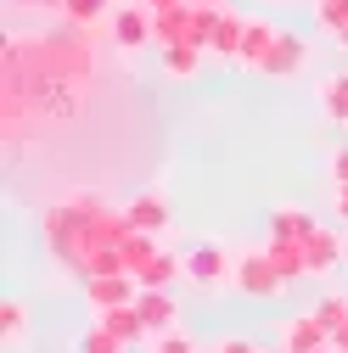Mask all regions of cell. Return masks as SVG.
Returning a JSON list of instances; mask_svg holds the SVG:
<instances>
[{"label":"cell","mask_w":348,"mask_h":353,"mask_svg":"<svg viewBox=\"0 0 348 353\" xmlns=\"http://www.w3.org/2000/svg\"><path fill=\"white\" fill-rule=\"evenodd\" d=\"M124 219H129V230H152V236H157V230L168 225V202H163L157 191H146V196H135V202L124 208Z\"/></svg>","instance_id":"4fadbf2b"},{"label":"cell","mask_w":348,"mask_h":353,"mask_svg":"<svg viewBox=\"0 0 348 353\" xmlns=\"http://www.w3.org/2000/svg\"><path fill=\"white\" fill-rule=\"evenodd\" d=\"M276 34H281V28H276L270 17H247V39H242V57H236V62L258 73V62H264V51L276 46Z\"/></svg>","instance_id":"7c38bea8"},{"label":"cell","mask_w":348,"mask_h":353,"mask_svg":"<svg viewBox=\"0 0 348 353\" xmlns=\"http://www.w3.org/2000/svg\"><path fill=\"white\" fill-rule=\"evenodd\" d=\"M124 347H129V342H124V336H113L102 320H96L90 331H79V342H73V353H124Z\"/></svg>","instance_id":"44dd1931"},{"label":"cell","mask_w":348,"mask_h":353,"mask_svg":"<svg viewBox=\"0 0 348 353\" xmlns=\"http://www.w3.org/2000/svg\"><path fill=\"white\" fill-rule=\"evenodd\" d=\"M135 308H141V320H146V331H152V336L180 325V303H174V292H168V286H141Z\"/></svg>","instance_id":"ba28073f"},{"label":"cell","mask_w":348,"mask_h":353,"mask_svg":"<svg viewBox=\"0 0 348 353\" xmlns=\"http://www.w3.org/2000/svg\"><path fill=\"white\" fill-rule=\"evenodd\" d=\"M152 353H197V342H191V331L174 325V331H157L152 336Z\"/></svg>","instance_id":"cb8c5ba5"},{"label":"cell","mask_w":348,"mask_h":353,"mask_svg":"<svg viewBox=\"0 0 348 353\" xmlns=\"http://www.w3.org/2000/svg\"><path fill=\"white\" fill-rule=\"evenodd\" d=\"M242 39H247V17L242 12H220V23H213V39H208V57H225V62H236L242 57Z\"/></svg>","instance_id":"9c48e42d"},{"label":"cell","mask_w":348,"mask_h":353,"mask_svg":"<svg viewBox=\"0 0 348 353\" xmlns=\"http://www.w3.org/2000/svg\"><path fill=\"white\" fill-rule=\"evenodd\" d=\"M0 336H6V347L28 342V308H23V297H6V308H0Z\"/></svg>","instance_id":"d6986e66"},{"label":"cell","mask_w":348,"mask_h":353,"mask_svg":"<svg viewBox=\"0 0 348 353\" xmlns=\"http://www.w3.org/2000/svg\"><path fill=\"white\" fill-rule=\"evenodd\" d=\"M135 297H141V281L135 275H90V281H84V303H90V314L118 308V303H135Z\"/></svg>","instance_id":"52a82bcc"},{"label":"cell","mask_w":348,"mask_h":353,"mask_svg":"<svg viewBox=\"0 0 348 353\" xmlns=\"http://www.w3.org/2000/svg\"><path fill=\"white\" fill-rule=\"evenodd\" d=\"M186 281L202 292H220L236 281V252H225V241H202L186 252Z\"/></svg>","instance_id":"7a4b0ae2"},{"label":"cell","mask_w":348,"mask_h":353,"mask_svg":"<svg viewBox=\"0 0 348 353\" xmlns=\"http://www.w3.org/2000/svg\"><path fill=\"white\" fill-rule=\"evenodd\" d=\"M320 112H326L331 123H348V73H331V79L320 84Z\"/></svg>","instance_id":"ac0fdd59"},{"label":"cell","mask_w":348,"mask_h":353,"mask_svg":"<svg viewBox=\"0 0 348 353\" xmlns=\"http://www.w3.org/2000/svg\"><path fill=\"white\" fill-rule=\"evenodd\" d=\"M309 225H315V219L303 213V208H276L270 213V241H303Z\"/></svg>","instance_id":"e0dca14e"},{"label":"cell","mask_w":348,"mask_h":353,"mask_svg":"<svg viewBox=\"0 0 348 353\" xmlns=\"http://www.w3.org/2000/svg\"><path fill=\"white\" fill-rule=\"evenodd\" d=\"M107 28H113V46H118V51H146V46H157V12L146 6V0L118 6Z\"/></svg>","instance_id":"3957f363"},{"label":"cell","mask_w":348,"mask_h":353,"mask_svg":"<svg viewBox=\"0 0 348 353\" xmlns=\"http://www.w3.org/2000/svg\"><path fill=\"white\" fill-rule=\"evenodd\" d=\"M186 275V258H174V252H157L152 263H146V275H141V286H174Z\"/></svg>","instance_id":"7402d4cb"},{"label":"cell","mask_w":348,"mask_h":353,"mask_svg":"<svg viewBox=\"0 0 348 353\" xmlns=\"http://www.w3.org/2000/svg\"><path fill=\"white\" fill-rule=\"evenodd\" d=\"M242 297H253V303H276V297H287L292 286H287V275L270 263V247H253V252H236V281H231Z\"/></svg>","instance_id":"6da1fadb"},{"label":"cell","mask_w":348,"mask_h":353,"mask_svg":"<svg viewBox=\"0 0 348 353\" xmlns=\"http://www.w3.org/2000/svg\"><path fill=\"white\" fill-rule=\"evenodd\" d=\"M331 347H337V353H348V320H342V325L331 331Z\"/></svg>","instance_id":"f546056e"},{"label":"cell","mask_w":348,"mask_h":353,"mask_svg":"<svg viewBox=\"0 0 348 353\" xmlns=\"http://www.w3.org/2000/svg\"><path fill=\"white\" fill-rule=\"evenodd\" d=\"M220 353H258L247 336H231V342H220Z\"/></svg>","instance_id":"83f0119b"},{"label":"cell","mask_w":348,"mask_h":353,"mask_svg":"<svg viewBox=\"0 0 348 353\" xmlns=\"http://www.w3.org/2000/svg\"><path fill=\"white\" fill-rule=\"evenodd\" d=\"M276 353H287V347H276Z\"/></svg>","instance_id":"d6a6232c"},{"label":"cell","mask_w":348,"mask_h":353,"mask_svg":"<svg viewBox=\"0 0 348 353\" xmlns=\"http://www.w3.org/2000/svg\"><path fill=\"white\" fill-rule=\"evenodd\" d=\"M326 342H331V325L320 320V308L292 314L287 331H281V347H287V353H315V347H326Z\"/></svg>","instance_id":"8992f818"},{"label":"cell","mask_w":348,"mask_h":353,"mask_svg":"<svg viewBox=\"0 0 348 353\" xmlns=\"http://www.w3.org/2000/svg\"><path fill=\"white\" fill-rule=\"evenodd\" d=\"M337 46H342V51H348V28H342V34H337Z\"/></svg>","instance_id":"4dcf8cb0"},{"label":"cell","mask_w":348,"mask_h":353,"mask_svg":"<svg viewBox=\"0 0 348 353\" xmlns=\"http://www.w3.org/2000/svg\"><path fill=\"white\" fill-rule=\"evenodd\" d=\"M315 23L326 34H342L348 28V0H315Z\"/></svg>","instance_id":"603a6c76"},{"label":"cell","mask_w":348,"mask_h":353,"mask_svg":"<svg viewBox=\"0 0 348 353\" xmlns=\"http://www.w3.org/2000/svg\"><path fill=\"white\" fill-rule=\"evenodd\" d=\"M331 208H337V219L348 225V185H337V202H331Z\"/></svg>","instance_id":"f1b7e54d"},{"label":"cell","mask_w":348,"mask_h":353,"mask_svg":"<svg viewBox=\"0 0 348 353\" xmlns=\"http://www.w3.org/2000/svg\"><path fill=\"white\" fill-rule=\"evenodd\" d=\"M315 353H337V347H331V342H326V347H315Z\"/></svg>","instance_id":"1f68e13d"},{"label":"cell","mask_w":348,"mask_h":353,"mask_svg":"<svg viewBox=\"0 0 348 353\" xmlns=\"http://www.w3.org/2000/svg\"><path fill=\"white\" fill-rule=\"evenodd\" d=\"M186 34H191V0L157 12V46H174V39H186Z\"/></svg>","instance_id":"ffe728a7"},{"label":"cell","mask_w":348,"mask_h":353,"mask_svg":"<svg viewBox=\"0 0 348 353\" xmlns=\"http://www.w3.org/2000/svg\"><path fill=\"white\" fill-rule=\"evenodd\" d=\"M202 46H191V39H174V46H157V68L168 73V79H197L202 73Z\"/></svg>","instance_id":"30bf717a"},{"label":"cell","mask_w":348,"mask_h":353,"mask_svg":"<svg viewBox=\"0 0 348 353\" xmlns=\"http://www.w3.org/2000/svg\"><path fill=\"white\" fill-rule=\"evenodd\" d=\"M315 308H320V320H326V325H331V331H337V325H342V320H348V297H320V303H315Z\"/></svg>","instance_id":"d4e9b609"},{"label":"cell","mask_w":348,"mask_h":353,"mask_svg":"<svg viewBox=\"0 0 348 353\" xmlns=\"http://www.w3.org/2000/svg\"><path fill=\"white\" fill-rule=\"evenodd\" d=\"M113 0H68L62 6V17L73 23V28H96V23H113Z\"/></svg>","instance_id":"2e32d148"},{"label":"cell","mask_w":348,"mask_h":353,"mask_svg":"<svg viewBox=\"0 0 348 353\" xmlns=\"http://www.w3.org/2000/svg\"><path fill=\"white\" fill-rule=\"evenodd\" d=\"M118 252H124V270H129V275L141 281V275H146V263H152V258H157L163 247L152 241V230H124V241H118Z\"/></svg>","instance_id":"5bb4252c"},{"label":"cell","mask_w":348,"mask_h":353,"mask_svg":"<svg viewBox=\"0 0 348 353\" xmlns=\"http://www.w3.org/2000/svg\"><path fill=\"white\" fill-rule=\"evenodd\" d=\"M96 320H102V325H107L113 336H124L129 347H135L141 336H152V331H146V320H141V308H135V303H118V308H102V314H96Z\"/></svg>","instance_id":"8fae6325"},{"label":"cell","mask_w":348,"mask_h":353,"mask_svg":"<svg viewBox=\"0 0 348 353\" xmlns=\"http://www.w3.org/2000/svg\"><path fill=\"white\" fill-rule=\"evenodd\" d=\"M331 180H337V185H348V146L331 157Z\"/></svg>","instance_id":"484cf974"},{"label":"cell","mask_w":348,"mask_h":353,"mask_svg":"<svg viewBox=\"0 0 348 353\" xmlns=\"http://www.w3.org/2000/svg\"><path fill=\"white\" fill-rule=\"evenodd\" d=\"M303 62H309V39H303V34H276V46L264 51V62H258V73H264V79H292Z\"/></svg>","instance_id":"5b68a950"},{"label":"cell","mask_w":348,"mask_h":353,"mask_svg":"<svg viewBox=\"0 0 348 353\" xmlns=\"http://www.w3.org/2000/svg\"><path fill=\"white\" fill-rule=\"evenodd\" d=\"M270 263L287 275V286L309 281V258H303V241H270Z\"/></svg>","instance_id":"9a60e30c"},{"label":"cell","mask_w":348,"mask_h":353,"mask_svg":"<svg viewBox=\"0 0 348 353\" xmlns=\"http://www.w3.org/2000/svg\"><path fill=\"white\" fill-rule=\"evenodd\" d=\"M303 258H309V275H331L337 263H348V236H337L326 225H309L303 230Z\"/></svg>","instance_id":"277c9868"},{"label":"cell","mask_w":348,"mask_h":353,"mask_svg":"<svg viewBox=\"0 0 348 353\" xmlns=\"http://www.w3.org/2000/svg\"><path fill=\"white\" fill-rule=\"evenodd\" d=\"M17 6H34V12H57V17H62V6H68V0H17Z\"/></svg>","instance_id":"4316f807"}]
</instances>
